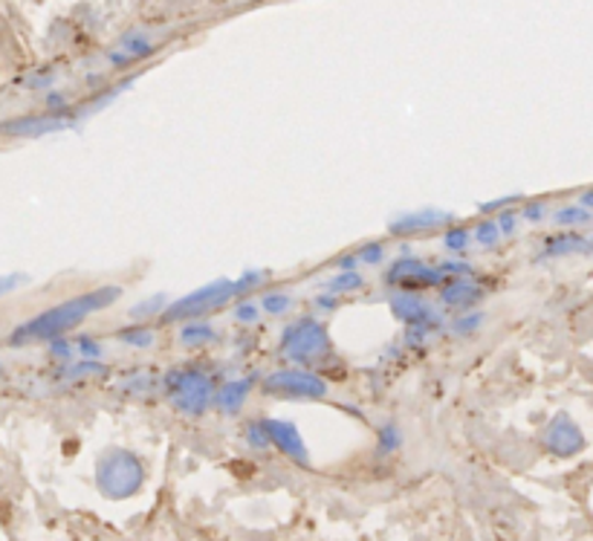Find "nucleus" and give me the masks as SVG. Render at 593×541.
<instances>
[{"label":"nucleus","mask_w":593,"mask_h":541,"mask_svg":"<svg viewBox=\"0 0 593 541\" xmlns=\"http://www.w3.org/2000/svg\"><path fill=\"white\" fill-rule=\"evenodd\" d=\"M116 295L119 293L107 286V290H93V293L76 295V298H70V302L56 304V307H49V311H44L41 316L30 318L26 325L18 327L15 334H12V342L21 345V342H44V339H56V336L72 330L79 322H84L90 313L107 307Z\"/></svg>","instance_id":"1"},{"label":"nucleus","mask_w":593,"mask_h":541,"mask_svg":"<svg viewBox=\"0 0 593 541\" xmlns=\"http://www.w3.org/2000/svg\"><path fill=\"white\" fill-rule=\"evenodd\" d=\"M145 481V466L128 449H107L96 463V484L105 498L122 501L139 493Z\"/></svg>","instance_id":"2"},{"label":"nucleus","mask_w":593,"mask_h":541,"mask_svg":"<svg viewBox=\"0 0 593 541\" xmlns=\"http://www.w3.org/2000/svg\"><path fill=\"white\" fill-rule=\"evenodd\" d=\"M284 353L296 362H313V359L324 357L330 348L328 342V330L321 322H313V318H301L298 325H293L284 334V342H281Z\"/></svg>","instance_id":"3"},{"label":"nucleus","mask_w":593,"mask_h":541,"mask_svg":"<svg viewBox=\"0 0 593 541\" xmlns=\"http://www.w3.org/2000/svg\"><path fill=\"white\" fill-rule=\"evenodd\" d=\"M247 286H249V281H217V284L206 286V290L192 293L189 298H183V302H176L174 307L166 313V318L201 316V313H206V311H215V307H220L224 302H229L232 295L243 293Z\"/></svg>","instance_id":"4"},{"label":"nucleus","mask_w":593,"mask_h":541,"mask_svg":"<svg viewBox=\"0 0 593 541\" xmlns=\"http://www.w3.org/2000/svg\"><path fill=\"white\" fill-rule=\"evenodd\" d=\"M169 394L183 412L201 414L215 397V388H212L209 376L201 374V371H180L176 376H171Z\"/></svg>","instance_id":"5"},{"label":"nucleus","mask_w":593,"mask_h":541,"mask_svg":"<svg viewBox=\"0 0 593 541\" xmlns=\"http://www.w3.org/2000/svg\"><path fill=\"white\" fill-rule=\"evenodd\" d=\"M266 388L278 391L284 397L316 399L324 394V382L310 374V371H278V374L266 380Z\"/></svg>","instance_id":"6"},{"label":"nucleus","mask_w":593,"mask_h":541,"mask_svg":"<svg viewBox=\"0 0 593 541\" xmlns=\"http://www.w3.org/2000/svg\"><path fill=\"white\" fill-rule=\"evenodd\" d=\"M545 443L556 458H573V454L585 449V438H582V431H579V426L570 420L568 414H559V417L547 426Z\"/></svg>","instance_id":"7"},{"label":"nucleus","mask_w":593,"mask_h":541,"mask_svg":"<svg viewBox=\"0 0 593 541\" xmlns=\"http://www.w3.org/2000/svg\"><path fill=\"white\" fill-rule=\"evenodd\" d=\"M261 426H264L266 443H273L278 452H284L287 458H293V461H298V463L310 461V458H307L305 440H301V435H298V429L293 426V422L264 420Z\"/></svg>","instance_id":"8"},{"label":"nucleus","mask_w":593,"mask_h":541,"mask_svg":"<svg viewBox=\"0 0 593 541\" xmlns=\"http://www.w3.org/2000/svg\"><path fill=\"white\" fill-rule=\"evenodd\" d=\"M394 281L397 284H411V281H418V284H437L441 281V272L429 270L420 261H400L394 267Z\"/></svg>","instance_id":"9"},{"label":"nucleus","mask_w":593,"mask_h":541,"mask_svg":"<svg viewBox=\"0 0 593 541\" xmlns=\"http://www.w3.org/2000/svg\"><path fill=\"white\" fill-rule=\"evenodd\" d=\"M478 295V286L472 284V281H452L449 286H446V293H443V302L446 304H469Z\"/></svg>","instance_id":"10"},{"label":"nucleus","mask_w":593,"mask_h":541,"mask_svg":"<svg viewBox=\"0 0 593 541\" xmlns=\"http://www.w3.org/2000/svg\"><path fill=\"white\" fill-rule=\"evenodd\" d=\"M247 382H232V385H226L220 394H217V403L224 408H229V412H235V408L241 406L243 397H247Z\"/></svg>","instance_id":"11"},{"label":"nucleus","mask_w":593,"mask_h":541,"mask_svg":"<svg viewBox=\"0 0 593 541\" xmlns=\"http://www.w3.org/2000/svg\"><path fill=\"white\" fill-rule=\"evenodd\" d=\"M443 223L441 215H423V217H406L397 223V229H420V226H437Z\"/></svg>","instance_id":"12"},{"label":"nucleus","mask_w":593,"mask_h":541,"mask_svg":"<svg viewBox=\"0 0 593 541\" xmlns=\"http://www.w3.org/2000/svg\"><path fill=\"white\" fill-rule=\"evenodd\" d=\"M559 223H588L591 212L588 208H561V215H556Z\"/></svg>","instance_id":"13"},{"label":"nucleus","mask_w":593,"mask_h":541,"mask_svg":"<svg viewBox=\"0 0 593 541\" xmlns=\"http://www.w3.org/2000/svg\"><path fill=\"white\" fill-rule=\"evenodd\" d=\"M194 339H212V330L206 327L203 330V325H192L183 330V342H194Z\"/></svg>","instance_id":"14"},{"label":"nucleus","mask_w":593,"mask_h":541,"mask_svg":"<svg viewBox=\"0 0 593 541\" xmlns=\"http://www.w3.org/2000/svg\"><path fill=\"white\" fill-rule=\"evenodd\" d=\"M266 304V311H273V313H281V311H287V304L289 298L287 295H281V293H273V295H266L264 298Z\"/></svg>","instance_id":"15"},{"label":"nucleus","mask_w":593,"mask_h":541,"mask_svg":"<svg viewBox=\"0 0 593 541\" xmlns=\"http://www.w3.org/2000/svg\"><path fill=\"white\" fill-rule=\"evenodd\" d=\"M585 208H588V212L593 208V191H588V194H585Z\"/></svg>","instance_id":"16"},{"label":"nucleus","mask_w":593,"mask_h":541,"mask_svg":"<svg viewBox=\"0 0 593 541\" xmlns=\"http://www.w3.org/2000/svg\"><path fill=\"white\" fill-rule=\"evenodd\" d=\"M7 286H9V284H0V293H3V290H7Z\"/></svg>","instance_id":"17"}]
</instances>
